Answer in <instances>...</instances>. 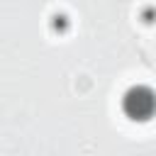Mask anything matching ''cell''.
I'll list each match as a JSON object with an SVG mask.
<instances>
[{
	"label": "cell",
	"mask_w": 156,
	"mask_h": 156,
	"mask_svg": "<svg viewBox=\"0 0 156 156\" xmlns=\"http://www.w3.org/2000/svg\"><path fill=\"white\" fill-rule=\"evenodd\" d=\"M154 107H156V100H154V95H151L149 90L136 88V90H132V93L124 98V110H127L132 117H149V115L154 112Z\"/></svg>",
	"instance_id": "1"
}]
</instances>
